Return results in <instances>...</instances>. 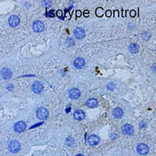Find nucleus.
Here are the masks:
<instances>
[{"mask_svg":"<svg viewBox=\"0 0 156 156\" xmlns=\"http://www.w3.org/2000/svg\"><path fill=\"white\" fill-rule=\"evenodd\" d=\"M49 115L48 110L46 107H39L37 111V117L40 119H46Z\"/></svg>","mask_w":156,"mask_h":156,"instance_id":"nucleus-1","label":"nucleus"},{"mask_svg":"<svg viewBox=\"0 0 156 156\" xmlns=\"http://www.w3.org/2000/svg\"><path fill=\"white\" fill-rule=\"evenodd\" d=\"M121 129L122 133L125 135H131L133 133V128L130 124H124Z\"/></svg>","mask_w":156,"mask_h":156,"instance_id":"nucleus-10","label":"nucleus"},{"mask_svg":"<svg viewBox=\"0 0 156 156\" xmlns=\"http://www.w3.org/2000/svg\"><path fill=\"white\" fill-rule=\"evenodd\" d=\"M32 90L34 91L35 94H41L42 92V90H43V85L41 84V82H39V81H35L34 82L33 85H32Z\"/></svg>","mask_w":156,"mask_h":156,"instance_id":"nucleus-3","label":"nucleus"},{"mask_svg":"<svg viewBox=\"0 0 156 156\" xmlns=\"http://www.w3.org/2000/svg\"><path fill=\"white\" fill-rule=\"evenodd\" d=\"M85 29H82V28H76L74 30V36H75L76 38L82 39L85 37Z\"/></svg>","mask_w":156,"mask_h":156,"instance_id":"nucleus-7","label":"nucleus"},{"mask_svg":"<svg viewBox=\"0 0 156 156\" xmlns=\"http://www.w3.org/2000/svg\"><path fill=\"white\" fill-rule=\"evenodd\" d=\"M129 51L133 54H136L139 51V46L136 43H132L129 47Z\"/></svg>","mask_w":156,"mask_h":156,"instance_id":"nucleus-16","label":"nucleus"},{"mask_svg":"<svg viewBox=\"0 0 156 156\" xmlns=\"http://www.w3.org/2000/svg\"><path fill=\"white\" fill-rule=\"evenodd\" d=\"M100 139L97 135H91V136L88 138V143L91 145V146H96L99 143Z\"/></svg>","mask_w":156,"mask_h":156,"instance_id":"nucleus-12","label":"nucleus"},{"mask_svg":"<svg viewBox=\"0 0 156 156\" xmlns=\"http://www.w3.org/2000/svg\"><path fill=\"white\" fill-rule=\"evenodd\" d=\"M150 37H151V34H150V33H148V32H145V33H143V34H142V38H143L144 40L147 41V40L150 39Z\"/></svg>","mask_w":156,"mask_h":156,"instance_id":"nucleus-20","label":"nucleus"},{"mask_svg":"<svg viewBox=\"0 0 156 156\" xmlns=\"http://www.w3.org/2000/svg\"><path fill=\"white\" fill-rule=\"evenodd\" d=\"M20 24V18L17 16H12L9 18V24L12 28L18 26Z\"/></svg>","mask_w":156,"mask_h":156,"instance_id":"nucleus-9","label":"nucleus"},{"mask_svg":"<svg viewBox=\"0 0 156 156\" xmlns=\"http://www.w3.org/2000/svg\"><path fill=\"white\" fill-rule=\"evenodd\" d=\"M74 117L77 120H82V119H85V112L81 110H76L75 112H74Z\"/></svg>","mask_w":156,"mask_h":156,"instance_id":"nucleus-14","label":"nucleus"},{"mask_svg":"<svg viewBox=\"0 0 156 156\" xmlns=\"http://www.w3.org/2000/svg\"><path fill=\"white\" fill-rule=\"evenodd\" d=\"M107 89L109 90H114V85L112 84V83H109L108 85H107Z\"/></svg>","mask_w":156,"mask_h":156,"instance_id":"nucleus-21","label":"nucleus"},{"mask_svg":"<svg viewBox=\"0 0 156 156\" xmlns=\"http://www.w3.org/2000/svg\"><path fill=\"white\" fill-rule=\"evenodd\" d=\"M85 59L83 58H80V57L76 58L75 59V61H74V66H75V68H78V69L82 68L85 66Z\"/></svg>","mask_w":156,"mask_h":156,"instance_id":"nucleus-13","label":"nucleus"},{"mask_svg":"<svg viewBox=\"0 0 156 156\" xmlns=\"http://www.w3.org/2000/svg\"><path fill=\"white\" fill-rule=\"evenodd\" d=\"M86 105H87L88 107L94 108V107H96L98 105V102L95 98H90V99H88L86 101Z\"/></svg>","mask_w":156,"mask_h":156,"instance_id":"nucleus-15","label":"nucleus"},{"mask_svg":"<svg viewBox=\"0 0 156 156\" xmlns=\"http://www.w3.org/2000/svg\"><path fill=\"white\" fill-rule=\"evenodd\" d=\"M45 29V25L41 21L37 20L33 24V29L37 33H41Z\"/></svg>","mask_w":156,"mask_h":156,"instance_id":"nucleus-4","label":"nucleus"},{"mask_svg":"<svg viewBox=\"0 0 156 156\" xmlns=\"http://www.w3.org/2000/svg\"><path fill=\"white\" fill-rule=\"evenodd\" d=\"M124 114V112H123V110L119 108V107H116V108H115L114 111H113V115H114L115 118H120L122 117Z\"/></svg>","mask_w":156,"mask_h":156,"instance_id":"nucleus-17","label":"nucleus"},{"mask_svg":"<svg viewBox=\"0 0 156 156\" xmlns=\"http://www.w3.org/2000/svg\"><path fill=\"white\" fill-rule=\"evenodd\" d=\"M66 44H67L68 46H73L75 45V41H74V40H73V38L68 37V38L67 39V41H66Z\"/></svg>","mask_w":156,"mask_h":156,"instance_id":"nucleus-18","label":"nucleus"},{"mask_svg":"<svg viewBox=\"0 0 156 156\" xmlns=\"http://www.w3.org/2000/svg\"><path fill=\"white\" fill-rule=\"evenodd\" d=\"M8 149L12 153H17L20 150V144L19 141H12L8 145Z\"/></svg>","mask_w":156,"mask_h":156,"instance_id":"nucleus-2","label":"nucleus"},{"mask_svg":"<svg viewBox=\"0 0 156 156\" xmlns=\"http://www.w3.org/2000/svg\"><path fill=\"white\" fill-rule=\"evenodd\" d=\"M136 151L138 152L140 154H146L148 153L149 151V148L148 146H146V144H143V143H141L139 144L138 146H136Z\"/></svg>","mask_w":156,"mask_h":156,"instance_id":"nucleus-6","label":"nucleus"},{"mask_svg":"<svg viewBox=\"0 0 156 156\" xmlns=\"http://www.w3.org/2000/svg\"><path fill=\"white\" fill-rule=\"evenodd\" d=\"M25 129H26V124L24 121L17 122L14 125V129L16 133H21L25 130Z\"/></svg>","mask_w":156,"mask_h":156,"instance_id":"nucleus-5","label":"nucleus"},{"mask_svg":"<svg viewBox=\"0 0 156 156\" xmlns=\"http://www.w3.org/2000/svg\"><path fill=\"white\" fill-rule=\"evenodd\" d=\"M73 143H74V140H73L72 137H70V136L66 139V144H67L68 146H73Z\"/></svg>","mask_w":156,"mask_h":156,"instance_id":"nucleus-19","label":"nucleus"},{"mask_svg":"<svg viewBox=\"0 0 156 156\" xmlns=\"http://www.w3.org/2000/svg\"><path fill=\"white\" fill-rule=\"evenodd\" d=\"M80 91L76 88H73L69 91V97L72 99H76L80 97Z\"/></svg>","mask_w":156,"mask_h":156,"instance_id":"nucleus-11","label":"nucleus"},{"mask_svg":"<svg viewBox=\"0 0 156 156\" xmlns=\"http://www.w3.org/2000/svg\"><path fill=\"white\" fill-rule=\"evenodd\" d=\"M1 76H2V77L3 78L4 80H8V79H10V78L12 77V71L7 68H2V71H1Z\"/></svg>","mask_w":156,"mask_h":156,"instance_id":"nucleus-8","label":"nucleus"}]
</instances>
